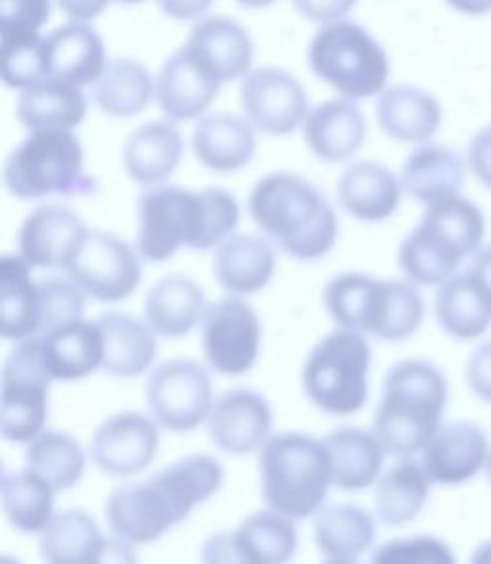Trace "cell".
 <instances>
[{
    "mask_svg": "<svg viewBox=\"0 0 491 564\" xmlns=\"http://www.w3.org/2000/svg\"><path fill=\"white\" fill-rule=\"evenodd\" d=\"M485 473H488V478H490V482H491V455H490V460H488V468H485Z\"/></svg>",
    "mask_w": 491,
    "mask_h": 564,
    "instance_id": "6f0895ef",
    "label": "cell"
},
{
    "mask_svg": "<svg viewBox=\"0 0 491 564\" xmlns=\"http://www.w3.org/2000/svg\"><path fill=\"white\" fill-rule=\"evenodd\" d=\"M206 307V296L198 282L185 275H170L150 289L144 319L156 336L181 338L200 323Z\"/></svg>",
    "mask_w": 491,
    "mask_h": 564,
    "instance_id": "e575fe53",
    "label": "cell"
},
{
    "mask_svg": "<svg viewBox=\"0 0 491 564\" xmlns=\"http://www.w3.org/2000/svg\"><path fill=\"white\" fill-rule=\"evenodd\" d=\"M372 351L365 336L338 328L313 346L302 369V388L315 408L356 415L369 398Z\"/></svg>",
    "mask_w": 491,
    "mask_h": 564,
    "instance_id": "30bf717a",
    "label": "cell"
},
{
    "mask_svg": "<svg viewBox=\"0 0 491 564\" xmlns=\"http://www.w3.org/2000/svg\"><path fill=\"white\" fill-rule=\"evenodd\" d=\"M232 532L250 564H288L298 551L294 520L271 509L246 517Z\"/></svg>",
    "mask_w": 491,
    "mask_h": 564,
    "instance_id": "60d3db41",
    "label": "cell"
},
{
    "mask_svg": "<svg viewBox=\"0 0 491 564\" xmlns=\"http://www.w3.org/2000/svg\"><path fill=\"white\" fill-rule=\"evenodd\" d=\"M51 18V4L48 2H4L2 4V22L0 31H22V33H39L41 28Z\"/></svg>",
    "mask_w": 491,
    "mask_h": 564,
    "instance_id": "7dc6e473",
    "label": "cell"
},
{
    "mask_svg": "<svg viewBox=\"0 0 491 564\" xmlns=\"http://www.w3.org/2000/svg\"><path fill=\"white\" fill-rule=\"evenodd\" d=\"M240 221L237 198L223 188L190 191L150 186L139 198L137 252L144 260L167 261L181 248L211 250L232 237Z\"/></svg>",
    "mask_w": 491,
    "mask_h": 564,
    "instance_id": "7a4b0ae2",
    "label": "cell"
},
{
    "mask_svg": "<svg viewBox=\"0 0 491 564\" xmlns=\"http://www.w3.org/2000/svg\"><path fill=\"white\" fill-rule=\"evenodd\" d=\"M53 379L39 356L37 338L20 341L2 367V436L30 444L45 432Z\"/></svg>",
    "mask_w": 491,
    "mask_h": 564,
    "instance_id": "8fae6325",
    "label": "cell"
},
{
    "mask_svg": "<svg viewBox=\"0 0 491 564\" xmlns=\"http://www.w3.org/2000/svg\"><path fill=\"white\" fill-rule=\"evenodd\" d=\"M307 59L313 74L351 102L380 97L388 89L386 51L359 23H323L309 43Z\"/></svg>",
    "mask_w": 491,
    "mask_h": 564,
    "instance_id": "ba28073f",
    "label": "cell"
},
{
    "mask_svg": "<svg viewBox=\"0 0 491 564\" xmlns=\"http://www.w3.org/2000/svg\"><path fill=\"white\" fill-rule=\"evenodd\" d=\"M43 58L46 79H58L79 89L97 85L110 62L98 31L79 22L66 23L45 35Z\"/></svg>",
    "mask_w": 491,
    "mask_h": 564,
    "instance_id": "44dd1931",
    "label": "cell"
},
{
    "mask_svg": "<svg viewBox=\"0 0 491 564\" xmlns=\"http://www.w3.org/2000/svg\"><path fill=\"white\" fill-rule=\"evenodd\" d=\"M83 564H139V557L133 543L126 542L118 535L102 534Z\"/></svg>",
    "mask_w": 491,
    "mask_h": 564,
    "instance_id": "f907efd6",
    "label": "cell"
},
{
    "mask_svg": "<svg viewBox=\"0 0 491 564\" xmlns=\"http://www.w3.org/2000/svg\"><path fill=\"white\" fill-rule=\"evenodd\" d=\"M2 564H22V563H20V561H18V558L10 557V555H4V557H2Z\"/></svg>",
    "mask_w": 491,
    "mask_h": 564,
    "instance_id": "11a10c76",
    "label": "cell"
},
{
    "mask_svg": "<svg viewBox=\"0 0 491 564\" xmlns=\"http://www.w3.org/2000/svg\"><path fill=\"white\" fill-rule=\"evenodd\" d=\"M470 275L477 279L478 284L488 292L491 297V246L482 248L480 252L472 258L470 269H467Z\"/></svg>",
    "mask_w": 491,
    "mask_h": 564,
    "instance_id": "f5cc1de1",
    "label": "cell"
},
{
    "mask_svg": "<svg viewBox=\"0 0 491 564\" xmlns=\"http://www.w3.org/2000/svg\"><path fill=\"white\" fill-rule=\"evenodd\" d=\"M85 452L66 432L45 431L25 447V467L56 491L72 490L85 475Z\"/></svg>",
    "mask_w": 491,
    "mask_h": 564,
    "instance_id": "b9f144b4",
    "label": "cell"
},
{
    "mask_svg": "<svg viewBox=\"0 0 491 564\" xmlns=\"http://www.w3.org/2000/svg\"><path fill=\"white\" fill-rule=\"evenodd\" d=\"M402 181L379 162H356L338 181V200L359 221H384L402 202Z\"/></svg>",
    "mask_w": 491,
    "mask_h": 564,
    "instance_id": "d4e9b609",
    "label": "cell"
},
{
    "mask_svg": "<svg viewBox=\"0 0 491 564\" xmlns=\"http://www.w3.org/2000/svg\"><path fill=\"white\" fill-rule=\"evenodd\" d=\"M240 105L253 129L276 137L294 133L309 113L302 83L279 67H260L246 75Z\"/></svg>",
    "mask_w": 491,
    "mask_h": 564,
    "instance_id": "2e32d148",
    "label": "cell"
},
{
    "mask_svg": "<svg viewBox=\"0 0 491 564\" xmlns=\"http://www.w3.org/2000/svg\"><path fill=\"white\" fill-rule=\"evenodd\" d=\"M323 564H359L358 561H327Z\"/></svg>",
    "mask_w": 491,
    "mask_h": 564,
    "instance_id": "9f6ffc18",
    "label": "cell"
},
{
    "mask_svg": "<svg viewBox=\"0 0 491 564\" xmlns=\"http://www.w3.org/2000/svg\"><path fill=\"white\" fill-rule=\"evenodd\" d=\"M273 431V409L253 390H229L217 398L208 419L211 444L229 455L260 452Z\"/></svg>",
    "mask_w": 491,
    "mask_h": 564,
    "instance_id": "ac0fdd59",
    "label": "cell"
},
{
    "mask_svg": "<svg viewBox=\"0 0 491 564\" xmlns=\"http://www.w3.org/2000/svg\"><path fill=\"white\" fill-rule=\"evenodd\" d=\"M219 89L221 83L181 46L160 69L154 97L167 119L188 121L208 112Z\"/></svg>",
    "mask_w": 491,
    "mask_h": 564,
    "instance_id": "603a6c76",
    "label": "cell"
},
{
    "mask_svg": "<svg viewBox=\"0 0 491 564\" xmlns=\"http://www.w3.org/2000/svg\"><path fill=\"white\" fill-rule=\"evenodd\" d=\"M0 333L18 344L41 333L39 281L20 256L8 253L0 261Z\"/></svg>",
    "mask_w": 491,
    "mask_h": 564,
    "instance_id": "4dcf8cb0",
    "label": "cell"
},
{
    "mask_svg": "<svg viewBox=\"0 0 491 564\" xmlns=\"http://www.w3.org/2000/svg\"><path fill=\"white\" fill-rule=\"evenodd\" d=\"M39 356L53 380L87 379L105 365V336L97 321L77 319L37 336Z\"/></svg>",
    "mask_w": 491,
    "mask_h": 564,
    "instance_id": "7402d4cb",
    "label": "cell"
},
{
    "mask_svg": "<svg viewBox=\"0 0 491 564\" xmlns=\"http://www.w3.org/2000/svg\"><path fill=\"white\" fill-rule=\"evenodd\" d=\"M261 498L286 519L315 517L332 486V467L325 440L302 432L271 436L260 449Z\"/></svg>",
    "mask_w": 491,
    "mask_h": 564,
    "instance_id": "8992f818",
    "label": "cell"
},
{
    "mask_svg": "<svg viewBox=\"0 0 491 564\" xmlns=\"http://www.w3.org/2000/svg\"><path fill=\"white\" fill-rule=\"evenodd\" d=\"M469 165L472 175L491 188V126L478 131L470 141Z\"/></svg>",
    "mask_w": 491,
    "mask_h": 564,
    "instance_id": "816d5d0a",
    "label": "cell"
},
{
    "mask_svg": "<svg viewBox=\"0 0 491 564\" xmlns=\"http://www.w3.org/2000/svg\"><path fill=\"white\" fill-rule=\"evenodd\" d=\"M105 336V369L118 379H134L149 371L157 357L156 333L146 321L112 312L98 317Z\"/></svg>",
    "mask_w": 491,
    "mask_h": 564,
    "instance_id": "83f0119b",
    "label": "cell"
},
{
    "mask_svg": "<svg viewBox=\"0 0 491 564\" xmlns=\"http://www.w3.org/2000/svg\"><path fill=\"white\" fill-rule=\"evenodd\" d=\"M200 564H250L240 550L234 532L208 535L200 550Z\"/></svg>",
    "mask_w": 491,
    "mask_h": 564,
    "instance_id": "681fc988",
    "label": "cell"
},
{
    "mask_svg": "<svg viewBox=\"0 0 491 564\" xmlns=\"http://www.w3.org/2000/svg\"><path fill=\"white\" fill-rule=\"evenodd\" d=\"M87 108V97L79 87L58 79H43L20 93L15 113L30 133L74 131L81 126Z\"/></svg>",
    "mask_w": 491,
    "mask_h": 564,
    "instance_id": "d6a6232c",
    "label": "cell"
},
{
    "mask_svg": "<svg viewBox=\"0 0 491 564\" xmlns=\"http://www.w3.org/2000/svg\"><path fill=\"white\" fill-rule=\"evenodd\" d=\"M323 302L338 327L379 340H405L425 319V302L415 284L380 281L365 273L332 276L323 290Z\"/></svg>",
    "mask_w": 491,
    "mask_h": 564,
    "instance_id": "5b68a950",
    "label": "cell"
},
{
    "mask_svg": "<svg viewBox=\"0 0 491 564\" xmlns=\"http://www.w3.org/2000/svg\"><path fill=\"white\" fill-rule=\"evenodd\" d=\"M369 564H459L449 543L438 535L417 534L382 543Z\"/></svg>",
    "mask_w": 491,
    "mask_h": 564,
    "instance_id": "f6af8a7d",
    "label": "cell"
},
{
    "mask_svg": "<svg viewBox=\"0 0 491 564\" xmlns=\"http://www.w3.org/2000/svg\"><path fill=\"white\" fill-rule=\"evenodd\" d=\"M491 447L484 429L469 421L441 424L423 449L421 463L432 484L461 486L488 468Z\"/></svg>",
    "mask_w": 491,
    "mask_h": 564,
    "instance_id": "d6986e66",
    "label": "cell"
},
{
    "mask_svg": "<svg viewBox=\"0 0 491 564\" xmlns=\"http://www.w3.org/2000/svg\"><path fill=\"white\" fill-rule=\"evenodd\" d=\"M194 156L204 167L232 173L252 162L255 131L246 118L217 112L201 118L193 133Z\"/></svg>",
    "mask_w": 491,
    "mask_h": 564,
    "instance_id": "4316f807",
    "label": "cell"
},
{
    "mask_svg": "<svg viewBox=\"0 0 491 564\" xmlns=\"http://www.w3.org/2000/svg\"><path fill=\"white\" fill-rule=\"evenodd\" d=\"M102 538L95 517L83 509L56 512L39 534V555L45 564H83Z\"/></svg>",
    "mask_w": 491,
    "mask_h": 564,
    "instance_id": "7bdbcfd3",
    "label": "cell"
},
{
    "mask_svg": "<svg viewBox=\"0 0 491 564\" xmlns=\"http://www.w3.org/2000/svg\"><path fill=\"white\" fill-rule=\"evenodd\" d=\"M183 48L221 85L252 72V37L242 23L231 18L211 15L196 23L188 31Z\"/></svg>",
    "mask_w": 491,
    "mask_h": 564,
    "instance_id": "ffe728a7",
    "label": "cell"
},
{
    "mask_svg": "<svg viewBox=\"0 0 491 564\" xmlns=\"http://www.w3.org/2000/svg\"><path fill=\"white\" fill-rule=\"evenodd\" d=\"M485 217L462 196L428 206L400 248V268L423 286H441L467 258L482 250Z\"/></svg>",
    "mask_w": 491,
    "mask_h": 564,
    "instance_id": "52a82bcc",
    "label": "cell"
},
{
    "mask_svg": "<svg viewBox=\"0 0 491 564\" xmlns=\"http://www.w3.org/2000/svg\"><path fill=\"white\" fill-rule=\"evenodd\" d=\"M183 156V137L170 121H152L134 129L123 147V165L134 183L162 185Z\"/></svg>",
    "mask_w": 491,
    "mask_h": 564,
    "instance_id": "f1b7e54d",
    "label": "cell"
},
{
    "mask_svg": "<svg viewBox=\"0 0 491 564\" xmlns=\"http://www.w3.org/2000/svg\"><path fill=\"white\" fill-rule=\"evenodd\" d=\"M219 460L196 453L157 470L144 482L127 484L106 499L105 514L113 535L133 545L154 543L188 519L196 507L223 486Z\"/></svg>",
    "mask_w": 491,
    "mask_h": 564,
    "instance_id": "6da1fadb",
    "label": "cell"
},
{
    "mask_svg": "<svg viewBox=\"0 0 491 564\" xmlns=\"http://www.w3.org/2000/svg\"><path fill=\"white\" fill-rule=\"evenodd\" d=\"M41 297V333L45 335L64 323L83 319L85 312V292L69 279H46L39 281Z\"/></svg>",
    "mask_w": 491,
    "mask_h": 564,
    "instance_id": "bcb514c9",
    "label": "cell"
},
{
    "mask_svg": "<svg viewBox=\"0 0 491 564\" xmlns=\"http://www.w3.org/2000/svg\"><path fill=\"white\" fill-rule=\"evenodd\" d=\"M201 348L209 367L225 377H240L260 357L261 321L239 297L208 304L200 321Z\"/></svg>",
    "mask_w": 491,
    "mask_h": 564,
    "instance_id": "5bb4252c",
    "label": "cell"
},
{
    "mask_svg": "<svg viewBox=\"0 0 491 564\" xmlns=\"http://www.w3.org/2000/svg\"><path fill=\"white\" fill-rule=\"evenodd\" d=\"M275 265L273 246L258 235H232L214 253V275L219 286L234 296H248L265 289L273 279Z\"/></svg>",
    "mask_w": 491,
    "mask_h": 564,
    "instance_id": "484cf974",
    "label": "cell"
},
{
    "mask_svg": "<svg viewBox=\"0 0 491 564\" xmlns=\"http://www.w3.org/2000/svg\"><path fill=\"white\" fill-rule=\"evenodd\" d=\"M432 480L415 457H402L380 475L374 486V514L384 527H403L417 519L430 496Z\"/></svg>",
    "mask_w": 491,
    "mask_h": 564,
    "instance_id": "1f68e13d",
    "label": "cell"
},
{
    "mask_svg": "<svg viewBox=\"0 0 491 564\" xmlns=\"http://www.w3.org/2000/svg\"><path fill=\"white\" fill-rule=\"evenodd\" d=\"M43 39L39 33L0 31V75L20 93L46 79Z\"/></svg>",
    "mask_w": 491,
    "mask_h": 564,
    "instance_id": "ee69618b",
    "label": "cell"
},
{
    "mask_svg": "<svg viewBox=\"0 0 491 564\" xmlns=\"http://www.w3.org/2000/svg\"><path fill=\"white\" fill-rule=\"evenodd\" d=\"M156 82L149 67L131 58H112L100 82L95 85V102L112 118H133L146 110L154 97Z\"/></svg>",
    "mask_w": 491,
    "mask_h": 564,
    "instance_id": "ab89813d",
    "label": "cell"
},
{
    "mask_svg": "<svg viewBox=\"0 0 491 564\" xmlns=\"http://www.w3.org/2000/svg\"><path fill=\"white\" fill-rule=\"evenodd\" d=\"M160 447V424L139 411H121L98 424L89 455L105 475L126 478L154 463Z\"/></svg>",
    "mask_w": 491,
    "mask_h": 564,
    "instance_id": "9a60e30c",
    "label": "cell"
},
{
    "mask_svg": "<svg viewBox=\"0 0 491 564\" xmlns=\"http://www.w3.org/2000/svg\"><path fill=\"white\" fill-rule=\"evenodd\" d=\"M89 235V227L72 209L41 206L20 227L18 256L31 269L66 271Z\"/></svg>",
    "mask_w": 491,
    "mask_h": 564,
    "instance_id": "e0dca14e",
    "label": "cell"
},
{
    "mask_svg": "<svg viewBox=\"0 0 491 564\" xmlns=\"http://www.w3.org/2000/svg\"><path fill=\"white\" fill-rule=\"evenodd\" d=\"M377 540V520L361 507L325 506L313 520V542L327 561H358Z\"/></svg>",
    "mask_w": 491,
    "mask_h": 564,
    "instance_id": "8d00e7d4",
    "label": "cell"
},
{
    "mask_svg": "<svg viewBox=\"0 0 491 564\" xmlns=\"http://www.w3.org/2000/svg\"><path fill=\"white\" fill-rule=\"evenodd\" d=\"M377 118L390 139L426 142L439 129L441 106L426 90L413 85H394L380 95Z\"/></svg>",
    "mask_w": 491,
    "mask_h": 564,
    "instance_id": "836d02e7",
    "label": "cell"
},
{
    "mask_svg": "<svg viewBox=\"0 0 491 564\" xmlns=\"http://www.w3.org/2000/svg\"><path fill=\"white\" fill-rule=\"evenodd\" d=\"M255 225L299 261L325 258L338 238V217L319 188L296 173H271L250 193Z\"/></svg>",
    "mask_w": 491,
    "mask_h": 564,
    "instance_id": "3957f363",
    "label": "cell"
},
{
    "mask_svg": "<svg viewBox=\"0 0 491 564\" xmlns=\"http://www.w3.org/2000/svg\"><path fill=\"white\" fill-rule=\"evenodd\" d=\"M469 564H491V540L478 545L474 553H472V557H470Z\"/></svg>",
    "mask_w": 491,
    "mask_h": 564,
    "instance_id": "db71d44e",
    "label": "cell"
},
{
    "mask_svg": "<svg viewBox=\"0 0 491 564\" xmlns=\"http://www.w3.org/2000/svg\"><path fill=\"white\" fill-rule=\"evenodd\" d=\"M83 165V144L72 131H35L8 154L4 185L20 200L87 194L95 178Z\"/></svg>",
    "mask_w": 491,
    "mask_h": 564,
    "instance_id": "9c48e42d",
    "label": "cell"
},
{
    "mask_svg": "<svg viewBox=\"0 0 491 564\" xmlns=\"http://www.w3.org/2000/svg\"><path fill=\"white\" fill-rule=\"evenodd\" d=\"M150 416L172 432H193L208 423L214 388L206 367L190 359H173L156 367L146 382Z\"/></svg>",
    "mask_w": 491,
    "mask_h": 564,
    "instance_id": "7c38bea8",
    "label": "cell"
},
{
    "mask_svg": "<svg viewBox=\"0 0 491 564\" xmlns=\"http://www.w3.org/2000/svg\"><path fill=\"white\" fill-rule=\"evenodd\" d=\"M54 490L45 478L22 470H4L0 478L2 511L10 527L23 534H41L54 519Z\"/></svg>",
    "mask_w": 491,
    "mask_h": 564,
    "instance_id": "f35d334b",
    "label": "cell"
},
{
    "mask_svg": "<svg viewBox=\"0 0 491 564\" xmlns=\"http://www.w3.org/2000/svg\"><path fill=\"white\" fill-rule=\"evenodd\" d=\"M67 279L85 296L116 304L131 296L142 281L139 252L112 232L90 230L89 237L66 268Z\"/></svg>",
    "mask_w": 491,
    "mask_h": 564,
    "instance_id": "4fadbf2b",
    "label": "cell"
},
{
    "mask_svg": "<svg viewBox=\"0 0 491 564\" xmlns=\"http://www.w3.org/2000/svg\"><path fill=\"white\" fill-rule=\"evenodd\" d=\"M465 164L454 150L423 144L411 152L402 170V186L411 198L434 206L461 193Z\"/></svg>",
    "mask_w": 491,
    "mask_h": 564,
    "instance_id": "d590c367",
    "label": "cell"
},
{
    "mask_svg": "<svg viewBox=\"0 0 491 564\" xmlns=\"http://www.w3.org/2000/svg\"><path fill=\"white\" fill-rule=\"evenodd\" d=\"M447 379L425 359H405L384 377L372 432L388 455L415 457L441 429L447 408Z\"/></svg>",
    "mask_w": 491,
    "mask_h": 564,
    "instance_id": "277c9868",
    "label": "cell"
},
{
    "mask_svg": "<svg viewBox=\"0 0 491 564\" xmlns=\"http://www.w3.org/2000/svg\"><path fill=\"white\" fill-rule=\"evenodd\" d=\"M465 379L472 394L491 403V340L484 341L470 354L465 367Z\"/></svg>",
    "mask_w": 491,
    "mask_h": 564,
    "instance_id": "c3c4849f",
    "label": "cell"
},
{
    "mask_svg": "<svg viewBox=\"0 0 491 564\" xmlns=\"http://www.w3.org/2000/svg\"><path fill=\"white\" fill-rule=\"evenodd\" d=\"M434 312L444 333L457 340H474L491 327V297L469 271L439 286Z\"/></svg>",
    "mask_w": 491,
    "mask_h": 564,
    "instance_id": "74e56055",
    "label": "cell"
},
{
    "mask_svg": "<svg viewBox=\"0 0 491 564\" xmlns=\"http://www.w3.org/2000/svg\"><path fill=\"white\" fill-rule=\"evenodd\" d=\"M302 127L309 150L327 164L350 160L365 142V116L346 98L327 100L313 108Z\"/></svg>",
    "mask_w": 491,
    "mask_h": 564,
    "instance_id": "cb8c5ba5",
    "label": "cell"
},
{
    "mask_svg": "<svg viewBox=\"0 0 491 564\" xmlns=\"http://www.w3.org/2000/svg\"><path fill=\"white\" fill-rule=\"evenodd\" d=\"M332 486L342 491H363L379 482L384 467V447L374 432L343 426L325 438Z\"/></svg>",
    "mask_w": 491,
    "mask_h": 564,
    "instance_id": "f546056e",
    "label": "cell"
}]
</instances>
